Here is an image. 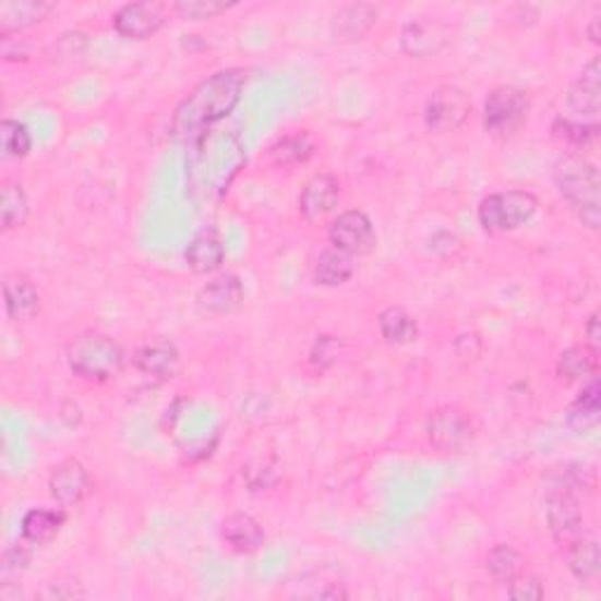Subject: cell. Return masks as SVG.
Listing matches in <instances>:
<instances>
[{
	"label": "cell",
	"mask_w": 601,
	"mask_h": 601,
	"mask_svg": "<svg viewBox=\"0 0 601 601\" xmlns=\"http://www.w3.org/2000/svg\"><path fill=\"white\" fill-rule=\"evenodd\" d=\"M221 541L236 554H254L264 548L266 531L252 515L233 513L221 524Z\"/></svg>",
	"instance_id": "obj_19"
},
{
	"label": "cell",
	"mask_w": 601,
	"mask_h": 601,
	"mask_svg": "<svg viewBox=\"0 0 601 601\" xmlns=\"http://www.w3.org/2000/svg\"><path fill=\"white\" fill-rule=\"evenodd\" d=\"M0 146H3L5 158H26L34 146V139H31L28 128L20 120L5 118L0 122Z\"/></svg>",
	"instance_id": "obj_31"
},
{
	"label": "cell",
	"mask_w": 601,
	"mask_h": 601,
	"mask_svg": "<svg viewBox=\"0 0 601 601\" xmlns=\"http://www.w3.org/2000/svg\"><path fill=\"white\" fill-rule=\"evenodd\" d=\"M329 242L334 250H341L348 256H366L376 250L378 238L372 219L364 212L348 209L332 221Z\"/></svg>",
	"instance_id": "obj_8"
},
{
	"label": "cell",
	"mask_w": 601,
	"mask_h": 601,
	"mask_svg": "<svg viewBox=\"0 0 601 601\" xmlns=\"http://www.w3.org/2000/svg\"><path fill=\"white\" fill-rule=\"evenodd\" d=\"M597 28H599V17H594V20H592V26H590V40H592L594 45H599V31H597Z\"/></svg>",
	"instance_id": "obj_37"
},
{
	"label": "cell",
	"mask_w": 601,
	"mask_h": 601,
	"mask_svg": "<svg viewBox=\"0 0 601 601\" xmlns=\"http://www.w3.org/2000/svg\"><path fill=\"white\" fill-rule=\"evenodd\" d=\"M472 99L464 87L442 85L425 101V125L433 134H452L466 125Z\"/></svg>",
	"instance_id": "obj_6"
},
{
	"label": "cell",
	"mask_w": 601,
	"mask_h": 601,
	"mask_svg": "<svg viewBox=\"0 0 601 601\" xmlns=\"http://www.w3.org/2000/svg\"><path fill=\"white\" fill-rule=\"evenodd\" d=\"M378 332L388 346H409L419 338V322L405 305H388L378 313Z\"/></svg>",
	"instance_id": "obj_23"
},
{
	"label": "cell",
	"mask_w": 601,
	"mask_h": 601,
	"mask_svg": "<svg viewBox=\"0 0 601 601\" xmlns=\"http://www.w3.org/2000/svg\"><path fill=\"white\" fill-rule=\"evenodd\" d=\"M315 153V142L305 132H297L283 136L280 142L273 144L268 151V158L275 167H297V165H305L308 160L313 158Z\"/></svg>",
	"instance_id": "obj_28"
},
{
	"label": "cell",
	"mask_w": 601,
	"mask_h": 601,
	"mask_svg": "<svg viewBox=\"0 0 601 601\" xmlns=\"http://www.w3.org/2000/svg\"><path fill=\"white\" fill-rule=\"evenodd\" d=\"M554 183H557V191L578 212V219L582 226L590 230H599L601 224V209H599V197H601V179L599 169L588 158L576 156V153H568V156L560 158L554 165Z\"/></svg>",
	"instance_id": "obj_3"
},
{
	"label": "cell",
	"mask_w": 601,
	"mask_h": 601,
	"mask_svg": "<svg viewBox=\"0 0 601 601\" xmlns=\"http://www.w3.org/2000/svg\"><path fill=\"white\" fill-rule=\"evenodd\" d=\"M3 299L8 317L14 322H28L40 313V291L36 283L24 273L5 275Z\"/></svg>",
	"instance_id": "obj_17"
},
{
	"label": "cell",
	"mask_w": 601,
	"mask_h": 601,
	"mask_svg": "<svg viewBox=\"0 0 601 601\" xmlns=\"http://www.w3.org/2000/svg\"><path fill=\"white\" fill-rule=\"evenodd\" d=\"M28 195L20 181L5 179L0 187V224L3 230H17L28 221Z\"/></svg>",
	"instance_id": "obj_27"
},
{
	"label": "cell",
	"mask_w": 601,
	"mask_h": 601,
	"mask_svg": "<svg viewBox=\"0 0 601 601\" xmlns=\"http://www.w3.org/2000/svg\"><path fill=\"white\" fill-rule=\"evenodd\" d=\"M378 8L372 3H350L338 8L332 20V36L336 43H360L376 26Z\"/></svg>",
	"instance_id": "obj_18"
},
{
	"label": "cell",
	"mask_w": 601,
	"mask_h": 601,
	"mask_svg": "<svg viewBox=\"0 0 601 601\" xmlns=\"http://www.w3.org/2000/svg\"><path fill=\"white\" fill-rule=\"evenodd\" d=\"M486 572L496 582L507 585L524 572V554L510 543H496L486 554Z\"/></svg>",
	"instance_id": "obj_30"
},
{
	"label": "cell",
	"mask_w": 601,
	"mask_h": 601,
	"mask_svg": "<svg viewBox=\"0 0 601 601\" xmlns=\"http://www.w3.org/2000/svg\"><path fill=\"white\" fill-rule=\"evenodd\" d=\"M585 336H588V344H585V346L592 348L594 352H599V348H601V320H599L597 311L590 315L588 322H585Z\"/></svg>",
	"instance_id": "obj_36"
},
{
	"label": "cell",
	"mask_w": 601,
	"mask_h": 601,
	"mask_svg": "<svg viewBox=\"0 0 601 601\" xmlns=\"http://www.w3.org/2000/svg\"><path fill=\"white\" fill-rule=\"evenodd\" d=\"M67 362L71 372L89 383H109L125 369V350L101 332H81L67 344Z\"/></svg>",
	"instance_id": "obj_2"
},
{
	"label": "cell",
	"mask_w": 601,
	"mask_h": 601,
	"mask_svg": "<svg viewBox=\"0 0 601 601\" xmlns=\"http://www.w3.org/2000/svg\"><path fill=\"white\" fill-rule=\"evenodd\" d=\"M599 366V352H594L588 346H572L566 348L560 360H557V374L574 383V381H585V378H594Z\"/></svg>",
	"instance_id": "obj_29"
},
{
	"label": "cell",
	"mask_w": 601,
	"mask_h": 601,
	"mask_svg": "<svg viewBox=\"0 0 601 601\" xmlns=\"http://www.w3.org/2000/svg\"><path fill=\"white\" fill-rule=\"evenodd\" d=\"M428 442L440 452H460L474 437L472 416L458 405H444L430 411L425 423Z\"/></svg>",
	"instance_id": "obj_7"
},
{
	"label": "cell",
	"mask_w": 601,
	"mask_h": 601,
	"mask_svg": "<svg viewBox=\"0 0 601 601\" xmlns=\"http://www.w3.org/2000/svg\"><path fill=\"white\" fill-rule=\"evenodd\" d=\"M183 256H187V266L195 275H212L224 266L226 247L217 230H200L189 242Z\"/></svg>",
	"instance_id": "obj_21"
},
{
	"label": "cell",
	"mask_w": 601,
	"mask_h": 601,
	"mask_svg": "<svg viewBox=\"0 0 601 601\" xmlns=\"http://www.w3.org/2000/svg\"><path fill=\"white\" fill-rule=\"evenodd\" d=\"M566 104L572 113L580 122L585 120H597L599 109H601V64L599 57H594L588 67L582 69V73L574 81V85L568 87Z\"/></svg>",
	"instance_id": "obj_15"
},
{
	"label": "cell",
	"mask_w": 601,
	"mask_h": 601,
	"mask_svg": "<svg viewBox=\"0 0 601 601\" xmlns=\"http://www.w3.org/2000/svg\"><path fill=\"white\" fill-rule=\"evenodd\" d=\"M566 566L580 582H594L601 574V554L594 536H582L580 531L566 538Z\"/></svg>",
	"instance_id": "obj_22"
},
{
	"label": "cell",
	"mask_w": 601,
	"mask_h": 601,
	"mask_svg": "<svg viewBox=\"0 0 601 601\" xmlns=\"http://www.w3.org/2000/svg\"><path fill=\"white\" fill-rule=\"evenodd\" d=\"M28 541L12 545L5 550L3 554V564H0V576H3V585H10L12 578H17L20 574H24L31 562V550L26 548Z\"/></svg>",
	"instance_id": "obj_35"
},
{
	"label": "cell",
	"mask_w": 601,
	"mask_h": 601,
	"mask_svg": "<svg viewBox=\"0 0 601 601\" xmlns=\"http://www.w3.org/2000/svg\"><path fill=\"white\" fill-rule=\"evenodd\" d=\"M55 10L57 3H45V0H3L0 3V40H8L40 24Z\"/></svg>",
	"instance_id": "obj_16"
},
{
	"label": "cell",
	"mask_w": 601,
	"mask_h": 601,
	"mask_svg": "<svg viewBox=\"0 0 601 601\" xmlns=\"http://www.w3.org/2000/svg\"><path fill=\"white\" fill-rule=\"evenodd\" d=\"M352 273H356L352 256L329 247V250H325L317 256L313 277H315V285L320 287H341L350 280Z\"/></svg>",
	"instance_id": "obj_25"
},
{
	"label": "cell",
	"mask_w": 601,
	"mask_h": 601,
	"mask_svg": "<svg viewBox=\"0 0 601 601\" xmlns=\"http://www.w3.org/2000/svg\"><path fill=\"white\" fill-rule=\"evenodd\" d=\"M599 411H601V385L597 378H592L576 397V402L568 407L566 423L572 425L576 433H588V430H592L599 423Z\"/></svg>",
	"instance_id": "obj_26"
},
{
	"label": "cell",
	"mask_w": 601,
	"mask_h": 601,
	"mask_svg": "<svg viewBox=\"0 0 601 601\" xmlns=\"http://www.w3.org/2000/svg\"><path fill=\"white\" fill-rule=\"evenodd\" d=\"M67 524L64 510H48V507H34L22 519V538L31 545H48L59 536Z\"/></svg>",
	"instance_id": "obj_24"
},
{
	"label": "cell",
	"mask_w": 601,
	"mask_h": 601,
	"mask_svg": "<svg viewBox=\"0 0 601 601\" xmlns=\"http://www.w3.org/2000/svg\"><path fill=\"white\" fill-rule=\"evenodd\" d=\"M165 10L156 3H128L113 14V28L125 40H148L165 26Z\"/></svg>",
	"instance_id": "obj_12"
},
{
	"label": "cell",
	"mask_w": 601,
	"mask_h": 601,
	"mask_svg": "<svg viewBox=\"0 0 601 601\" xmlns=\"http://www.w3.org/2000/svg\"><path fill=\"white\" fill-rule=\"evenodd\" d=\"M552 134L568 146L582 148L594 142L599 134V125L597 122H580L574 118H557L552 125Z\"/></svg>",
	"instance_id": "obj_32"
},
{
	"label": "cell",
	"mask_w": 601,
	"mask_h": 601,
	"mask_svg": "<svg viewBox=\"0 0 601 601\" xmlns=\"http://www.w3.org/2000/svg\"><path fill=\"white\" fill-rule=\"evenodd\" d=\"M244 89V73L238 69H228L209 75L200 85L191 89L172 118V132L181 142H197L214 122L224 120L236 109Z\"/></svg>",
	"instance_id": "obj_1"
},
{
	"label": "cell",
	"mask_w": 601,
	"mask_h": 601,
	"mask_svg": "<svg viewBox=\"0 0 601 601\" xmlns=\"http://www.w3.org/2000/svg\"><path fill=\"white\" fill-rule=\"evenodd\" d=\"M195 303L207 317L233 315L244 305V285L236 273H221L197 291Z\"/></svg>",
	"instance_id": "obj_10"
},
{
	"label": "cell",
	"mask_w": 601,
	"mask_h": 601,
	"mask_svg": "<svg viewBox=\"0 0 601 601\" xmlns=\"http://www.w3.org/2000/svg\"><path fill=\"white\" fill-rule=\"evenodd\" d=\"M48 486H50V496L61 507L81 505L89 493L95 491V482H92L89 470L75 458L61 460L59 466L52 468Z\"/></svg>",
	"instance_id": "obj_11"
},
{
	"label": "cell",
	"mask_w": 601,
	"mask_h": 601,
	"mask_svg": "<svg viewBox=\"0 0 601 601\" xmlns=\"http://www.w3.org/2000/svg\"><path fill=\"white\" fill-rule=\"evenodd\" d=\"M545 519L557 538H572L582 529L580 503L572 491H552L545 501Z\"/></svg>",
	"instance_id": "obj_20"
},
{
	"label": "cell",
	"mask_w": 601,
	"mask_h": 601,
	"mask_svg": "<svg viewBox=\"0 0 601 601\" xmlns=\"http://www.w3.org/2000/svg\"><path fill=\"white\" fill-rule=\"evenodd\" d=\"M529 113L531 99L527 92L515 85H501L484 99V130L496 139H510L527 125Z\"/></svg>",
	"instance_id": "obj_5"
},
{
	"label": "cell",
	"mask_w": 601,
	"mask_h": 601,
	"mask_svg": "<svg viewBox=\"0 0 601 601\" xmlns=\"http://www.w3.org/2000/svg\"><path fill=\"white\" fill-rule=\"evenodd\" d=\"M449 26L437 17H416L399 34V48L411 59H433L449 45Z\"/></svg>",
	"instance_id": "obj_9"
},
{
	"label": "cell",
	"mask_w": 601,
	"mask_h": 601,
	"mask_svg": "<svg viewBox=\"0 0 601 601\" xmlns=\"http://www.w3.org/2000/svg\"><path fill=\"white\" fill-rule=\"evenodd\" d=\"M538 207L541 203L531 191L510 189L486 195L477 207V219L489 236L510 233V230L527 226L536 217Z\"/></svg>",
	"instance_id": "obj_4"
},
{
	"label": "cell",
	"mask_w": 601,
	"mask_h": 601,
	"mask_svg": "<svg viewBox=\"0 0 601 601\" xmlns=\"http://www.w3.org/2000/svg\"><path fill=\"white\" fill-rule=\"evenodd\" d=\"M341 197V183L334 175L320 172L303 183L299 195V212L308 224H317L334 212Z\"/></svg>",
	"instance_id": "obj_13"
},
{
	"label": "cell",
	"mask_w": 601,
	"mask_h": 601,
	"mask_svg": "<svg viewBox=\"0 0 601 601\" xmlns=\"http://www.w3.org/2000/svg\"><path fill=\"white\" fill-rule=\"evenodd\" d=\"M236 5L238 3H226V0H179V3H175V12L181 20L205 22V20L219 17V14L228 12Z\"/></svg>",
	"instance_id": "obj_33"
},
{
	"label": "cell",
	"mask_w": 601,
	"mask_h": 601,
	"mask_svg": "<svg viewBox=\"0 0 601 601\" xmlns=\"http://www.w3.org/2000/svg\"><path fill=\"white\" fill-rule=\"evenodd\" d=\"M507 594L517 601H541L545 597V585L536 574L521 572L507 582Z\"/></svg>",
	"instance_id": "obj_34"
},
{
	"label": "cell",
	"mask_w": 601,
	"mask_h": 601,
	"mask_svg": "<svg viewBox=\"0 0 601 601\" xmlns=\"http://www.w3.org/2000/svg\"><path fill=\"white\" fill-rule=\"evenodd\" d=\"M132 360L139 372L160 383L175 378L181 364L179 348L167 338H151L134 350Z\"/></svg>",
	"instance_id": "obj_14"
}]
</instances>
